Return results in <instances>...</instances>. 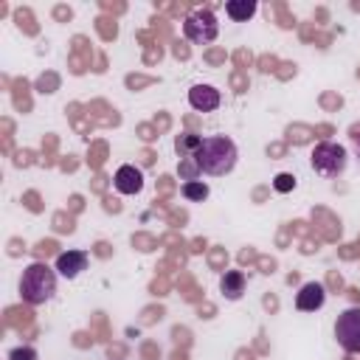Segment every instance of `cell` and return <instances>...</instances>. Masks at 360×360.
Segmentation results:
<instances>
[{"instance_id":"obj_11","label":"cell","mask_w":360,"mask_h":360,"mask_svg":"<svg viewBox=\"0 0 360 360\" xmlns=\"http://www.w3.org/2000/svg\"><path fill=\"white\" fill-rule=\"evenodd\" d=\"M225 14L236 22H245L256 14V0H228L225 3Z\"/></svg>"},{"instance_id":"obj_3","label":"cell","mask_w":360,"mask_h":360,"mask_svg":"<svg viewBox=\"0 0 360 360\" xmlns=\"http://www.w3.org/2000/svg\"><path fill=\"white\" fill-rule=\"evenodd\" d=\"M346 160H349L346 149H343L340 143H329V141L318 143V146L312 149V155H309L312 169H315L318 174H323V177H338V174H343Z\"/></svg>"},{"instance_id":"obj_4","label":"cell","mask_w":360,"mask_h":360,"mask_svg":"<svg viewBox=\"0 0 360 360\" xmlns=\"http://www.w3.org/2000/svg\"><path fill=\"white\" fill-rule=\"evenodd\" d=\"M217 31H219L217 17H214V11H208V8H197V11H191V14L183 20V34H186V39L194 42V45H208V42H214V39H217Z\"/></svg>"},{"instance_id":"obj_5","label":"cell","mask_w":360,"mask_h":360,"mask_svg":"<svg viewBox=\"0 0 360 360\" xmlns=\"http://www.w3.org/2000/svg\"><path fill=\"white\" fill-rule=\"evenodd\" d=\"M335 338L343 352L360 354V307H349L335 321Z\"/></svg>"},{"instance_id":"obj_15","label":"cell","mask_w":360,"mask_h":360,"mask_svg":"<svg viewBox=\"0 0 360 360\" xmlns=\"http://www.w3.org/2000/svg\"><path fill=\"white\" fill-rule=\"evenodd\" d=\"M273 188L281 191V194H284V191H292V188H295V177H292V174H278V177L273 180Z\"/></svg>"},{"instance_id":"obj_10","label":"cell","mask_w":360,"mask_h":360,"mask_svg":"<svg viewBox=\"0 0 360 360\" xmlns=\"http://www.w3.org/2000/svg\"><path fill=\"white\" fill-rule=\"evenodd\" d=\"M245 287H248V278H245V273H242V270H225V273H222V278H219V290H222V295H225L228 301L242 298Z\"/></svg>"},{"instance_id":"obj_12","label":"cell","mask_w":360,"mask_h":360,"mask_svg":"<svg viewBox=\"0 0 360 360\" xmlns=\"http://www.w3.org/2000/svg\"><path fill=\"white\" fill-rule=\"evenodd\" d=\"M200 143H202L200 135H194V132H183V135H177L174 149H177V155H180V160H183V158H194V152L200 149Z\"/></svg>"},{"instance_id":"obj_1","label":"cell","mask_w":360,"mask_h":360,"mask_svg":"<svg viewBox=\"0 0 360 360\" xmlns=\"http://www.w3.org/2000/svg\"><path fill=\"white\" fill-rule=\"evenodd\" d=\"M236 158H239L236 143L228 135H208V138H202L200 149L194 152V160H197L200 172L211 174V177L228 174L236 166Z\"/></svg>"},{"instance_id":"obj_16","label":"cell","mask_w":360,"mask_h":360,"mask_svg":"<svg viewBox=\"0 0 360 360\" xmlns=\"http://www.w3.org/2000/svg\"><path fill=\"white\" fill-rule=\"evenodd\" d=\"M8 360H37V352L31 346H22V349H11L8 352Z\"/></svg>"},{"instance_id":"obj_13","label":"cell","mask_w":360,"mask_h":360,"mask_svg":"<svg viewBox=\"0 0 360 360\" xmlns=\"http://www.w3.org/2000/svg\"><path fill=\"white\" fill-rule=\"evenodd\" d=\"M180 191H183V197L191 200V202H202V200L208 197V186H205L202 180H186Z\"/></svg>"},{"instance_id":"obj_6","label":"cell","mask_w":360,"mask_h":360,"mask_svg":"<svg viewBox=\"0 0 360 360\" xmlns=\"http://www.w3.org/2000/svg\"><path fill=\"white\" fill-rule=\"evenodd\" d=\"M219 101H222V96H219V90L211 87V84H194V87L188 90V104H191L197 112H211V110L219 107Z\"/></svg>"},{"instance_id":"obj_14","label":"cell","mask_w":360,"mask_h":360,"mask_svg":"<svg viewBox=\"0 0 360 360\" xmlns=\"http://www.w3.org/2000/svg\"><path fill=\"white\" fill-rule=\"evenodd\" d=\"M197 174H202L200 166H197V160L194 158H183L180 160V177L183 180H197Z\"/></svg>"},{"instance_id":"obj_9","label":"cell","mask_w":360,"mask_h":360,"mask_svg":"<svg viewBox=\"0 0 360 360\" xmlns=\"http://www.w3.org/2000/svg\"><path fill=\"white\" fill-rule=\"evenodd\" d=\"M82 270H87V253L84 250H65L56 256V273L65 278H76Z\"/></svg>"},{"instance_id":"obj_2","label":"cell","mask_w":360,"mask_h":360,"mask_svg":"<svg viewBox=\"0 0 360 360\" xmlns=\"http://www.w3.org/2000/svg\"><path fill=\"white\" fill-rule=\"evenodd\" d=\"M56 292V273L42 264V262H34L22 270V278H20V295L25 304L31 307H39L45 301H51Z\"/></svg>"},{"instance_id":"obj_7","label":"cell","mask_w":360,"mask_h":360,"mask_svg":"<svg viewBox=\"0 0 360 360\" xmlns=\"http://www.w3.org/2000/svg\"><path fill=\"white\" fill-rule=\"evenodd\" d=\"M323 301H326V290H323V284H318V281H307V284L295 292V307H298L301 312H315V309L323 307Z\"/></svg>"},{"instance_id":"obj_8","label":"cell","mask_w":360,"mask_h":360,"mask_svg":"<svg viewBox=\"0 0 360 360\" xmlns=\"http://www.w3.org/2000/svg\"><path fill=\"white\" fill-rule=\"evenodd\" d=\"M112 186L118 194H138L143 188V172L135 169V166H118L115 177H112Z\"/></svg>"}]
</instances>
